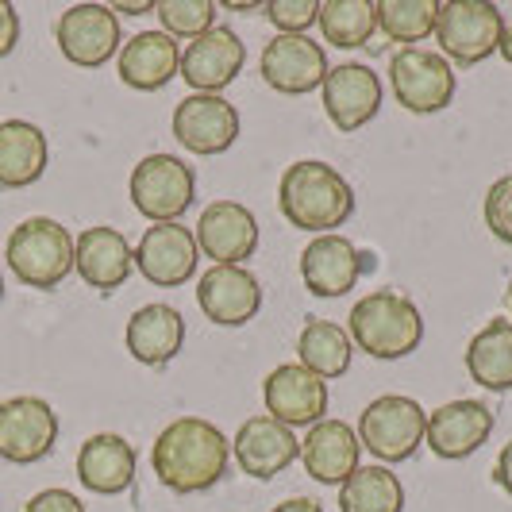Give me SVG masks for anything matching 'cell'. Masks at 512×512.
<instances>
[{
	"mask_svg": "<svg viewBox=\"0 0 512 512\" xmlns=\"http://www.w3.org/2000/svg\"><path fill=\"white\" fill-rule=\"evenodd\" d=\"M158 482L174 493H205L231 466V439L205 416H178L151 447Z\"/></svg>",
	"mask_w": 512,
	"mask_h": 512,
	"instance_id": "obj_1",
	"label": "cell"
},
{
	"mask_svg": "<svg viewBox=\"0 0 512 512\" xmlns=\"http://www.w3.org/2000/svg\"><path fill=\"white\" fill-rule=\"evenodd\" d=\"M278 208L297 231L332 235L355 216V189L335 166L320 158H301L285 166L278 181Z\"/></svg>",
	"mask_w": 512,
	"mask_h": 512,
	"instance_id": "obj_2",
	"label": "cell"
},
{
	"mask_svg": "<svg viewBox=\"0 0 512 512\" xmlns=\"http://www.w3.org/2000/svg\"><path fill=\"white\" fill-rule=\"evenodd\" d=\"M347 335H351V343L359 351H366L370 359L397 362L420 347V339H424V316H420V305L409 301L405 293L374 289V293H366V297H359L351 305Z\"/></svg>",
	"mask_w": 512,
	"mask_h": 512,
	"instance_id": "obj_3",
	"label": "cell"
},
{
	"mask_svg": "<svg viewBox=\"0 0 512 512\" xmlns=\"http://www.w3.org/2000/svg\"><path fill=\"white\" fill-rule=\"evenodd\" d=\"M4 258L27 289H54L74 270V235L51 216H27L8 235Z\"/></svg>",
	"mask_w": 512,
	"mask_h": 512,
	"instance_id": "obj_4",
	"label": "cell"
},
{
	"mask_svg": "<svg viewBox=\"0 0 512 512\" xmlns=\"http://www.w3.org/2000/svg\"><path fill=\"white\" fill-rule=\"evenodd\" d=\"M505 35V16L489 0H447L439 4L436 43L451 66H478L497 54Z\"/></svg>",
	"mask_w": 512,
	"mask_h": 512,
	"instance_id": "obj_5",
	"label": "cell"
},
{
	"mask_svg": "<svg viewBox=\"0 0 512 512\" xmlns=\"http://www.w3.org/2000/svg\"><path fill=\"white\" fill-rule=\"evenodd\" d=\"M424 428H428V409H420V401H412L405 393H385L362 409L359 443L382 466H393L420 451Z\"/></svg>",
	"mask_w": 512,
	"mask_h": 512,
	"instance_id": "obj_6",
	"label": "cell"
},
{
	"mask_svg": "<svg viewBox=\"0 0 512 512\" xmlns=\"http://www.w3.org/2000/svg\"><path fill=\"white\" fill-rule=\"evenodd\" d=\"M128 193L151 224H178L197 197V174L178 154H147L131 170Z\"/></svg>",
	"mask_w": 512,
	"mask_h": 512,
	"instance_id": "obj_7",
	"label": "cell"
},
{
	"mask_svg": "<svg viewBox=\"0 0 512 512\" xmlns=\"http://www.w3.org/2000/svg\"><path fill=\"white\" fill-rule=\"evenodd\" d=\"M455 66L439 51L424 47H401L389 58V89L393 101L412 116H432L443 112L455 97Z\"/></svg>",
	"mask_w": 512,
	"mask_h": 512,
	"instance_id": "obj_8",
	"label": "cell"
},
{
	"mask_svg": "<svg viewBox=\"0 0 512 512\" xmlns=\"http://www.w3.org/2000/svg\"><path fill=\"white\" fill-rule=\"evenodd\" d=\"M54 39L62 58L81 70H101L124 47L120 20L108 4H70L54 24Z\"/></svg>",
	"mask_w": 512,
	"mask_h": 512,
	"instance_id": "obj_9",
	"label": "cell"
},
{
	"mask_svg": "<svg viewBox=\"0 0 512 512\" xmlns=\"http://www.w3.org/2000/svg\"><path fill=\"white\" fill-rule=\"evenodd\" d=\"M266 416L285 428H312L328 416V382L305 370L301 362H282L262 382Z\"/></svg>",
	"mask_w": 512,
	"mask_h": 512,
	"instance_id": "obj_10",
	"label": "cell"
},
{
	"mask_svg": "<svg viewBox=\"0 0 512 512\" xmlns=\"http://www.w3.org/2000/svg\"><path fill=\"white\" fill-rule=\"evenodd\" d=\"M58 443V412L43 397L0 401V459L31 466L47 459Z\"/></svg>",
	"mask_w": 512,
	"mask_h": 512,
	"instance_id": "obj_11",
	"label": "cell"
},
{
	"mask_svg": "<svg viewBox=\"0 0 512 512\" xmlns=\"http://www.w3.org/2000/svg\"><path fill=\"white\" fill-rule=\"evenodd\" d=\"M320 97H324V112L339 131H359L366 128L385 101V85L382 77L374 74L370 66L362 62H339L328 70L324 85H320Z\"/></svg>",
	"mask_w": 512,
	"mask_h": 512,
	"instance_id": "obj_12",
	"label": "cell"
},
{
	"mask_svg": "<svg viewBox=\"0 0 512 512\" xmlns=\"http://www.w3.org/2000/svg\"><path fill=\"white\" fill-rule=\"evenodd\" d=\"M170 128H174V139L189 154L212 158V154H224L235 147V139H239V112L224 97L189 93L174 108V124Z\"/></svg>",
	"mask_w": 512,
	"mask_h": 512,
	"instance_id": "obj_13",
	"label": "cell"
},
{
	"mask_svg": "<svg viewBox=\"0 0 512 512\" xmlns=\"http://www.w3.org/2000/svg\"><path fill=\"white\" fill-rule=\"evenodd\" d=\"M258 70L270 89H278L285 97H305L324 85L332 66H328V51L308 35H274L262 51Z\"/></svg>",
	"mask_w": 512,
	"mask_h": 512,
	"instance_id": "obj_14",
	"label": "cell"
},
{
	"mask_svg": "<svg viewBox=\"0 0 512 512\" xmlns=\"http://www.w3.org/2000/svg\"><path fill=\"white\" fill-rule=\"evenodd\" d=\"M197 239L181 224H151L135 243V270L158 289H178L197 274Z\"/></svg>",
	"mask_w": 512,
	"mask_h": 512,
	"instance_id": "obj_15",
	"label": "cell"
},
{
	"mask_svg": "<svg viewBox=\"0 0 512 512\" xmlns=\"http://www.w3.org/2000/svg\"><path fill=\"white\" fill-rule=\"evenodd\" d=\"M231 455H235L243 474H251L258 482H270L301 459V439L293 428H285L262 412V416H251L239 424V432L231 439Z\"/></svg>",
	"mask_w": 512,
	"mask_h": 512,
	"instance_id": "obj_16",
	"label": "cell"
},
{
	"mask_svg": "<svg viewBox=\"0 0 512 512\" xmlns=\"http://www.w3.org/2000/svg\"><path fill=\"white\" fill-rule=\"evenodd\" d=\"M193 239L197 251H205V258H212L216 266H243L258 251V220L239 201H212L201 212Z\"/></svg>",
	"mask_w": 512,
	"mask_h": 512,
	"instance_id": "obj_17",
	"label": "cell"
},
{
	"mask_svg": "<svg viewBox=\"0 0 512 512\" xmlns=\"http://www.w3.org/2000/svg\"><path fill=\"white\" fill-rule=\"evenodd\" d=\"M493 409L482 401H447L439 409L428 412V428H424V443L432 447V455L447 462L470 459L474 451H482V443L493 436Z\"/></svg>",
	"mask_w": 512,
	"mask_h": 512,
	"instance_id": "obj_18",
	"label": "cell"
},
{
	"mask_svg": "<svg viewBox=\"0 0 512 512\" xmlns=\"http://www.w3.org/2000/svg\"><path fill=\"white\" fill-rule=\"evenodd\" d=\"M197 305L220 328H243L262 312V285L247 266H208L197 282Z\"/></svg>",
	"mask_w": 512,
	"mask_h": 512,
	"instance_id": "obj_19",
	"label": "cell"
},
{
	"mask_svg": "<svg viewBox=\"0 0 512 512\" xmlns=\"http://www.w3.org/2000/svg\"><path fill=\"white\" fill-rule=\"evenodd\" d=\"M243 62H247L243 39L231 27H212L181 51V77L189 81L193 93L220 97L231 81L243 74Z\"/></svg>",
	"mask_w": 512,
	"mask_h": 512,
	"instance_id": "obj_20",
	"label": "cell"
},
{
	"mask_svg": "<svg viewBox=\"0 0 512 512\" xmlns=\"http://www.w3.org/2000/svg\"><path fill=\"white\" fill-rule=\"evenodd\" d=\"M362 443L359 432L347 420H320L308 428V436L301 439V462L305 474L320 486H343L362 462Z\"/></svg>",
	"mask_w": 512,
	"mask_h": 512,
	"instance_id": "obj_21",
	"label": "cell"
},
{
	"mask_svg": "<svg viewBox=\"0 0 512 512\" xmlns=\"http://www.w3.org/2000/svg\"><path fill=\"white\" fill-rule=\"evenodd\" d=\"M362 278L359 247L347 235H312L305 251H301V282L312 297H343L351 293Z\"/></svg>",
	"mask_w": 512,
	"mask_h": 512,
	"instance_id": "obj_22",
	"label": "cell"
},
{
	"mask_svg": "<svg viewBox=\"0 0 512 512\" xmlns=\"http://www.w3.org/2000/svg\"><path fill=\"white\" fill-rule=\"evenodd\" d=\"M74 270L89 289L112 293V289H120L131 278L135 247L124 239V231L108 228V224L85 228L74 239Z\"/></svg>",
	"mask_w": 512,
	"mask_h": 512,
	"instance_id": "obj_23",
	"label": "cell"
},
{
	"mask_svg": "<svg viewBox=\"0 0 512 512\" xmlns=\"http://www.w3.org/2000/svg\"><path fill=\"white\" fill-rule=\"evenodd\" d=\"M116 74L128 89L158 93L181 74V47L166 31H139L116 54Z\"/></svg>",
	"mask_w": 512,
	"mask_h": 512,
	"instance_id": "obj_24",
	"label": "cell"
},
{
	"mask_svg": "<svg viewBox=\"0 0 512 512\" xmlns=\"http://www.w3.org/2000/svg\"><path fill=\"white\" fill-rule=\"evenodd\" d=\"M135 466L139 455L124 436L116 432H97L81 443L77 451V478L89 493H101V497H116L131 489L135 482Z\"/></svg>",
	"mask_w": 512,
	"mask_h": 512,
	"instance_id": "obj_25",
	"label": "cell"
},
{
	"mask_svg": "<svg viewBox=\"0 0 512 512\" xmlns=\"http://www.w3.org/2000/svg\"><path fill=\"white\" fill-rule=\"evenodd\" d=\"M124 343H128L131 359L158 370V366L178 359L181 343H185V316L162 301L135 308L128 328H124Z\"/></svg>",
	"mask_w": 512,
	"mask_h": 512,
	"instance_id": "obj_26",
	"label": "cell"
},
{
	"mask_svg": "<svg viewBox=\"0 0 512 512\" xmlns=\"http://www.w3.org/2000/svg\"><path fill=\"white\" fill-rule=\"evenodd\" d=\"M51 143L39 124L31 120H4L0 124V185L27 189L47 174Z\"/></svg>",
	"mask_w": 512,
	"mask_h": 512,
	"instance_id": "obj_27",
	"label": "cell"
},
{
	"mask_svg": "<svg viewBox=\"0 0 512 512\" xmlns=\"http://www.w3.org/2000/svg\"><path fill=\"white\" fill-rule=\"evenodd\" d=\"M466 374L489 393L512 389V320L497 316L466 343Z\"/></svg>",
	"mask_w": 512,
	"mask_h": 512,
	"instance_id": "obj_28",
	"label": "cell"
},
{
	"mask_svg": "<svg viewBox=\"0 0 512 512\" xmlns=\"http://www.w3.org/2000/svg\"><path fill=\"white\" fill-rule=\"evenodd\" d=\"M351 359H355V343L347 328H339L332 320H308L297 335V362L324 382L343 378L351 370Z\"/></svg>",
	"mask_w": 512,
	"mask_h": 512,
	"instance_id": "obj_29",
	"label": "cell"
},
{
	"mask_svg": "<svg viewBox=\"0 0 512 512\" xmlns=\"http://www.w3.org/2000/svg\"><path fill=\"white\" fill-rule=\"evenodd\" d=\"M339 512H405V486L382 462L359 466L339 486Z\"/></svg>",
	"mask_w": 512,
	"mask_h": 512,
	"instance_id": "obj_30",
	"label": "cell"
},
{
	"mask_svg": "<svg viewBox=\"0 0 512 512\" xmlns=\"http://www.w3.org/2000/svg\"><path fill=\"white\" fill-rule=\"evenodd\" d=\"M316 24L324 31V43L339 51L366 47L370 35L378 31V8L374 0H324Z\"/></svg>",
	"mask_w": 512,
	"mask_h": 512,
	"instance_id": "obj_31",
	"label": "cell"
},
{
	"mask_svg": "<svg viewBox=\"0 0 512 512\" xmlns=\"http://www.w3.org/2000/svg\"><path fill=\"white\" fill-rule=\"evenodd\" d=\"M378 31L389 43H405L416 47L428 35H436V0H378Z\"/></svg>",
	"mask_w": 512,
	"mask_h": 512,
	"instance_id": "obj_32",
	"label": "cell"
},
{
	"mask_svg": "<svg viewBox=\"0 0 512 512\" xmlns=\"http://www.w3.org/2000/svg\"><path fill=\"white\" fill-rule=\"evenodd\" d=\"M154 16L170 39H201L216 27V4L212 0H158Z\"/></svg>",
	"mask_w": 512,
	"mask_h": 512,
	"instance_id": "obj_33",
	"label": "cell"
},
{
	"mask_svg": "<svg viewBox=\"0 0 512 512\" xmlns=\"http://www.w3.org/2000/svg\"><path fill=\"white\" fill-rule=\"evenodd\" d=\"M262 12L282 35H305L320 16V0H266Z\"/></svg>",
	"mask_w": 512,
	"mask_h": 512,
	"instance_id": "obj_34",
	"label": "cell"
},
{
	"mask_svg": "<svg viewBox=\"0 0 512 512\" xmlns=\"http://www.w3.org/2000/svg\"><path fill=\"white\" fill-rule=\"evenodd\" d=\"M482 216H486V228L512 247V174L497 178L489 185L486 201H482Z\"/></svg>",
	"mask_w": 512,
	"mask_h": 512,
	"instance_id": "obj_35",
	"label": "cell"
},
{
	"mask_svg": "<svg viewBox=\"0 0 512 512\" xmlns=\"http://www.w3.org/2000/svg\"><path fill=\"white\" fill-rule=\"evenodd\" d=\"M24 512H85L81 497L70 489H43L24 505Z\"/></svg>",
	"mask_w": 512,
	"mask_h": 512,
	"instance_id": "obj_36",
	"label": "cell"
},
{
	"mask_svg": "<svg viewBox=\"0 0 512 512\" xmlns=\"http://www.w3.org/2000/svg\"><path fill=\"white\" fill-rule=\"evenodd\" d=\"M16 43H20V12H16V4L0 0V58L16 51Z\"/></svg>",
	"mask_w": 512,
	"mask_h": 512,
	"instance_id": "obj_37",
	"label": "cell"
},
{
	"mask_svg": "<svg viewBox=\"0 0 512 512\" xmlns=\"http://www.w3.org/2000/svg\"><path fill=\"white\" fill-rule=\"evenodd\" d=\"M493 482H497V489H505L512 497V443H505L497 462H493Z\"/></svg>",
	"mask_w": 512,
	"mask_h": 512,
	"instance_id": "obj_38",
	"label": "cell"
},
{
	"mask_svg": "<svg viewBox=\"0 0 512 512\" xmlns=\"http://www.w3.org/2000/svg\"><path fill=\"white\" fill-rule=\"evenodd\" d=\"M270 512H324L320 501H312V497H289L282 505H274Z\"/></svg>",
	"mask_w": 512,
	"mask_h": 512,
	"instance_id": "obj_39",
	"label": "cell"
},
{
	"mask_svg": "<svg viewBox=\"0 0 512 512\" xmlns=\"http://www.w3.org/2000/svg\"><path fill=\"white\" fill-rule=\"evenodd\" d=\"M112 12H124V16H143V12H154L151 0H143V4H112Z\"/></svg>",
	"mask_w": 512,
	"mask_h": 512,
	"instance_id": "obj_40",
	"label": "cell"
},
{
	"mask_svg": "<svg viewBox=\"0 0 512 512\" xmlns=\"http://www.w3.org/2000/svg\"><path fill=\"white\" fill-rule=\"evenodd\" d=\"M497 54H501V58L512 66V24H505V35H501V47H497Z\"/></svg>",
	"mask_w": 512,
	"mask_h": 512,
	"instance_id": "obj_41",
	"label": "cell"
},
{
	"mask_svg": "<svg viewBox=\"0 0 512 512\" xmlns=\"http://www.w3.org/2000/svg\"><path fill=\"white\" fill-rule=\"evenodd\" d=\"M228 12H262V4H247V0H224Z\"/></svg>",
	"mask_w": 512,
	"mask_h": 512,
	"instance_id": "obj_42",
	"label": "cell"
},
{
	"mask_svg": "<svg viewBox=\"0 0 512 512\" xmlns=\"http://www.w3.org/2000/svg\"><path fill=\"white\" fill-rule=\"evenodd\" d=\"M0 297H4V278H0Z\"/></svg>",
	"mask_w": 512,
	"mask_h": 512,
	"instance_id": "obj_43",
	"label": "cell"
},
{
	"mask_svg": "<svg viewBox=\"0 0 512 512\" xmlns=\"http://www.w3.org/2000/svg\"><path fill=\"white\" fill-rule=\"evenodd\" d=\"M509 305H512V293H509Z\"/></svg>",
	"mask_w": 512,
	"mask_h": 512,
	"instance_id": "obj_44",
	"label": "cell"
}]
</instances>
